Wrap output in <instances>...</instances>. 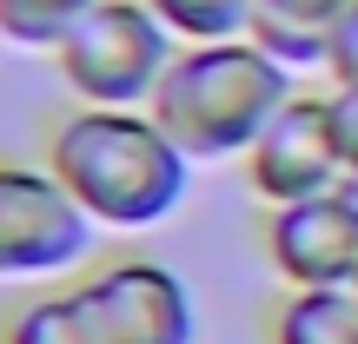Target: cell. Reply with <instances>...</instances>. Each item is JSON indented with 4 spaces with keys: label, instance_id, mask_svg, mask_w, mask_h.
<instances>
[{
    "label": "cell",
    "instance_id": "7a4b0ae2",
    "mask_svg": "<svg viewBox=\"0 0 358 344\" xmlns=\"http://www.w3.org/2000/svg\"><path fill=\"white\" fill-rule=\"evenodd\" d=\"M299 93V73H285L252 33L245 40H199L179 47L159 100L146 113L179 140L192 166H219V159H245L252 140L279 119V106Z\"/></svg>",
    "mask_w": 358,
    "mask_h": 344
},
{
    "label": "cell",
    "instance_id": "7c38bea8",
    "mask_svg": "<svg viewBox=\"0 0 358 344\" xmlns=\"http://www.w3.org/2000/svg\"><path fill=\"white\" fill-rule=\"evenodd\" d=\"M146 7L166 20L179 47H199V40H245L259 0H146Z\"/></svg>",
    "mask_w": 358,
    "mask_h": 344
},
{
    "label": "cell",
    "instance_id": "6da1fadb",
    "mask_svg": "<svg viewBox=\"0 0 358 344\" xmlns=\"http://www.w3.org/2000/svg\"><path fill=\"white\" fill-rule=\"evenodd\" d=\"M40 159L100 232H153L192 192V159L153 113L66 106L40 140Z\"/></svg>",
    "mask_w": 358,
    "mask_h": 344
},
{
    "label": "cell",
    "instance_id": "4fadbf2b",
    "mask_svg": "<svg viewBox=\"0 0 358 344\" xmlns=\"http://www.w3.org/2000/svg\"><path fill=\"white\" fill-rule=\"evenodd\" d=\"M332 133H338V159H345V179L358 186V87H332Z\"/></svg>",
    "mask_w": 358,
    "mask_h": 344
},
{
    "label": "cell",
    "instance_id": "52a82bcc",
    "mask_svg": "<svg viewBox=\"0 0 358 344\" xmlns=\"http://www.w3.org/2000/svg\"><path fill=\"white\" fill-rule=\"evenodd\" d=\"M259 252L285 292L345 285L358 271V186L345 179V186L312 192L299 205H272L259 225Z\"/></svg>",
    "mask_w": 358,
    "mask_h": 344
},
{
    "label": "cell",
    "instance_id": "8992f818",
    "mask_svg": "<svg viewBox=\"0 0 358 344\" xmlns=\"http://www.w3.org/2000/svg\"><path fill=\"white\" fill-rule=\"evenodd\" d=\"M239 172H245V192H252L266 212L345 186V159H338V133H332V93H306L299 87L292 100L279 106V119L252 140V153L239 159Z\"/></svg>",
    "mask_w": 358,
    "mask_h": 344
},
{
    "label": "cell",
    "instance_id": "ba28073f",
    "mask_svg": "<svg viewBox=\"0 0 358 344\" xmlns=\"http://www.w3.org/2000/svg\"><path fill=\"white\" fill-rule=\"evenodd\" d=\"M352 13V0H259L252 7V40L285 66V73H325L338 20Z\"/></svg>",
    "mask_w": 358,
    "mask_h": 344
},
{
    "label": "cell",
    "instance_id": "3957f363",
    "mask_svg": "<svg viewBox=\"0 0 358 344\" xmlns=\"http://www.w3.org/2000/svg\"><path fill=\"white\" fill-rule=\"evenodd\" d=\"M179 40L166 33L146 0H100L73 33L53 47V73H60L73 106H120V113H146L159 100Z\"/></svg>",
    "mask_w": 358,
    "mask_h": 344
},
{
    "label": "cell",
    "instance_id": "30bf717a",
    "mask_svg": "<svg viewBox=\"0 0 358 344\" xmlns=\"http://www.w3.org/2000/svg\"><path fill=\"white\" fill-rule=\"evenodd\" d=\"M0 344H93L73 285H40L0 318Z\"/></svg>",
    "mask_w": 358,
    "mask_h": 344
},
{
    "label": "cell",
    "instance_id": "5b68a950",
    "mask_svg": "<svg viewBox=\"0 0 358 344\" xmlns=\"http://www.w3.org/2000/svg\"><path fill=\"white\" fill-rule=\"evenodd\" d=\"M93 344H199V305L166 258L120 252L73 278Z\"/></svg>",
    "mask_w": 358,
    "mask_h": 344
},
{
    "label": "cell",
    "instance_id": "5bb4252c",
    "mask_svg": "<svg viewBox=\"0 0 358 344\" xmlns=\"http://www.w3.org/2000/svg\"><path fill=\"white\" fill-rule=\"evenodd\" d=\"M325 80H332V87H358V0H352V13L338 20V33H332V53H325Z\"/></svg>",
    "mask_w": 358,
    "mask_h": 344
},
{
    "label": "cell",
    "instance_id": "8fae6325",
    "mask_svg": "<svg viewBox=\"0 0 358 344\" xmlns=\"http://www.w3.org/2000/svg\"><path fill=\"white\" fill-rule=\"evenodd\" d=\"M100 0H0V47L53 53Z\"/></svg>",
    "mask_w": 358,
    "mask_h": 344
},
{
    "label": "cell",
    "instance_id": "9c48e42d",
    "mask_svg": "<svg viewBox=\"0 0 358 344\" xmlns=\"http://www.w3.org/2000/svg\"><path fill=\"white\" fill-rule=\"evenodd\" d=\"M266 344H358V271L345 285L285 292L266 318Z\"/></svg>",
    "mask_w": 358,
    "mask_h": 344
},
{
    "label": "cell",
    "instance_id": "277c9868",
    "mask_svg": "<svg viewBox=\"0 0 358 344\" xmlns=\"http://www.w3.org/2000/svg\"><path fill=\"white\" fill-rule=\"evenodd\" d=\"M100 225L73 205L47 159L0 153V285H73L93 265Z\"/></svg>",
    "mask_w": 358,
    "mask_h": 344
}]
</instances>
